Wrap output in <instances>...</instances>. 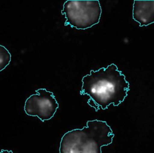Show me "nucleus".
Masks as SVG:
<instances>
[{"label":"nucleus","instance_id":"nucleus-1","mask_svg":"<svg viewBox=\"0 0 154 153\" xmlns=\"http://www.w3.org/2000/svg\"><path fill=\"white\" fill-rule=\"evenodd\" d=\"M81 95H87V103L96 111L105 110L110 104L122 103L128 95L129 84L114 64L97 70H91L82 79Z\"/></svg>","mask_w":154,"mask_h":153},{"label":"nucleus","instance_id":"nucleus-2","mask_svg":"<svg viewBox=\"0 0 154 153\" xmlns=\"http://www.w3.org/2000/svg\"><path fill=\"white\" fill-rule=\"evenodd\" d=\"M114 134L106 121H88L82 129H74L62 137L60 153H102V147L110 145Z\"/></svg>","mask_w":154,"mask_h":153},{"label":"nucleus","instance_id":"nucleus-3","mask_svg":"<svg viewBox=\"0 0 154 153\" xmlns=\"http://www.w3.org/2000/svg\"><path fill=\"white\" fill-rule=\"evenodd\" d=\"M66 20L64 25L77 29H86L97 24L102 8L98 0H68L61 11Z\"/></svg>","mask_w":154,"mask_h":153},{"label":"nucleus","instance_id":"nucleus-4","mask_svg":"<svg viewBox=\"0 0 154 153\" xmlns=\"http://www.w3.org/2000/svg\"><path fill=\"white\" fill-rule=\"evenodd\" d=\"M35 92L26 100L25 112L29 116L38 117L42 121L51 119L59 107L55 95L45 88L37 89Z\"/></svg>","mask_w":154,"mask_h":153},{"label":"nucleus","instance_id":"nucleus-5","mask_svg":"<svg viewBox=\"0 0 154 153\" xmlns=\"http://www.w3.org/2000/svg\"><path fill=\"white\" fill-rule=\"evenodd\" d=\"M132 18L140 26L154 23V0H135L133 4Z\"/></svg>","mask_w":154,"mask_h":153},{"label":"nucleus","instance_id":"nucleus-6","mask_svg":"<svg viewBox=\"0 0 154 153\" xmlns=\"http://www.w3.org/2000/svg\"><path fill=\"white\" fill-rule=\"evenodd\" d=\"M11 56L5 46L0 44V71L5 69L10 64Z\"/></svg>","mask_w":154,"mask_h":153},{"label":"nucleus","instance_id":"nucleus-7","mask_svg":"<svg viewBox=\"0 0 154 153\" xmlns=\"http://www.w3.org/2000/svg\"><path fill=\"white\" fill-rule=\"evenodd\" d=\"M0 153H13L12 151H8L6 149H2L0 151Z\"/></svg>","mask_w":154,"mask_h":153}]
</instances>
